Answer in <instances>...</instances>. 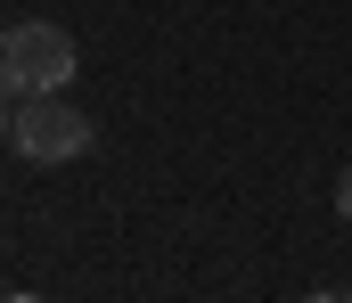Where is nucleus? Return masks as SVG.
<instances>
[{
    "label": "nucleus",
    "mask_w": 352,
    "mask_h": 303,
    "mask_svg": "<svg viewBox=\"0 0 352 303\" xmlns=\"http://www.w3.org/2000/svg\"><path fill=\"white\" fill-rule=\"evenodd\" d=\"M336 213L352 221V164H344V181H336Z\"/></svg>",
    "instance_id": "20e7f679"
},
{
    "label": "nucleus",
    "mask_w": 352,
    "mask_h": 303,
    "mask_svg": "<svg viewBox=\"0 0 352 303\" xmlns=\"http://www.w3.org/2000/svg\"><path fill=\"white\" fill-rule=\"evenodd\" d=\"M303 303H352V287H311Z\"/></svg>",
    "instance_id": "7ed1b4c3"
},
{
    "label": "nucleus",
    "mask_w": 352,
    "mask_h": 303,
    "mask_svg": "<svg viewBox=\"0 0 352 303\" xmlns=\"http://www.w3.org/2000/svg\"><path fill=\"white\" fill-rule=\"evenodd\" d=\"M0 303H41V295H25V287H16V295H0Z\"/></svg>",
    "instance_id": "423d86ee"
},
{
    "label": "nucleus",
    "mask_w": 352,
    "mask_h": 303,
    "mask_svg": "<svg viewBox=\"0 0 352 303\" xmlns=\"http://www.w3.org/2000/svg\"><path fill=\"white\" fill-rule=\"evenodd\" d=\"M74 66H82V49H74L66 25H50V16L0 25V82H8V91H25V99H33V91H66Z\"/></svg>",
    "instance_id": "f257e3e1"
},
{
    "label": "nucleus",
    "mask_w": 352,
    "mask_h": 303,
    "mask_svg": "<svg viewBox=\"0 0 352 303\" xmlns=\"http://www.w3.org/2000/svg\"><path fill=\"white\" fill-rule=\"evenodd\" d=\"M8 123H16V106H8V82H0V139H8Z\"/></svg>",
    "instance_id": "39448f33"
},
{
    "label": "nucleus",
    "mask_w": 352,
    "mask_h": 303,
    "mask_svg": "<svg viewBox=\"0 0 352 303\" xmlns=\"http://www.w3.org/2000/svg\"><path fill=\"white\" fill-rule=\"evenodd\" d=\"M8 148H16L25 164H74V156L98 148V123H90L66 91H33V99L16 106V123H8Z\"/></svg>",
    "instance_id": "f03ea898"
}]
</instances>
